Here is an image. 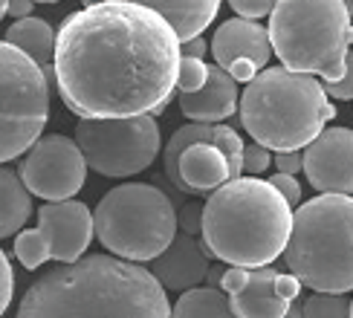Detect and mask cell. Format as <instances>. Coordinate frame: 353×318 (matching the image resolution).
I'll use <instances>...</instances> for the list:
<instances>
[{
	"label": "cell",
	"mask_w": 353,
	"mask_h": 318,
	"mask_svg": "<svg viewBox=\"0 0 353 318\" xmlns=\"http://www.w3.org/2000/svg\"><path fill=\"white\" fill-rule=\"evenodd\" d=\"M180 72V38L157 12L105 0L64 18L55 32L52 81L79 119L157 116Z\"/></svg>",
	"instance_id": "cell-1"
},
{
	"label": "cell",
	"mask_w": 353,
	"mask_h": 318,
	"mask_svg": "<svg viewBox=\"0 0 353 318\" xmlns=\"http://www.w3.org/2000/svg\"><path fill=\"white\" fill-rule=\"evenodd\" d=\"M14 318H171V304L151 269L113 255H87L43 272Z\"/></svg>",
	"instance_id": "cell-2"
},
{
	"label": "cell",
	"mask_w": 353,
	"mask_h": 318,
	"mask_svg": "<svg viewBox=\"0 0 353 318\" xmlns=\"http://www.w3.org/2000/svg\"><path fill=\"white\" fill-rule=\"evenodd\" d=\"M292 206L270 180L238 177L212 191L203 206L200 235L212 257L226 266H270L284 255Z\"/></svg>",
	"instance_id": "cell-3"
},
{
	"label": "cell",
	"mask_w": 353,
	"mask_h": 318,
	"mask_svg": "<svg viewBox=\"0 0 353 318\" xmlns=\"http://www.w3.org/2000/svg\"><path fill=\"white\" fill-rule=\"evenodd\" d=\"M241 122L267 151H301L336 116L321 81L287 67H267L246 84Z\"/></svg>",
	"instance_id": "cell-4"
},
{
	"label": "cell",
	"mask_w": 353,
	"mask_h": 318,
	"mask_svg": "<svg viewBox=\"0 0 353 318\" xmlns=\"http://www.w3.org/2000/svg\"><path fill=\"white\" fill-rule=\"evenodd\" d=\"M284 264L313 293H353V197L319 194L292 214Z\"/></svg>",
	"instance_id": "cell-5"
},
{
	"label": "cell",
	"mask_w": 353,
	"mask_h": 318,
	"mask_svg": "<svg viewBox=\"0 0 353 318\" xmlns=\"http://www.w3.org/2000/svg\"><path fill=\"white\" fill-rule=\"evenodd\" d=\"M270 43L281 64L301 76L339 81L353 23L345 0H278L270 12Z\"/></svg>",
	"instance_id": "cell-6"
},
{
	"label": "cell",
	"mask_w": 353,
	"mask_h": 318,
	"mask_svg": "<svg viewBox=\"0 0 353 318\" xmlns=\"http://www.w3.org/2000/svg\"><path fill=\"white\" fill-rule=\"evenodd\" d=\"M99 243L130 264H151L176 235V211L171 197L148 182L116 185L93 211Z\"/></svg>",
	"instance_id": "cell-7"
},
{
	"label": "cell",
	"mask_w": 353,
	"mask_h": 318,
	"mask_svg": "<svg viewBox=\"0 0 353 318\" xmlns=\"http://www.w3.org/2000/svg\"><path fill=\"white\" fill-rule=\"evenodd\" d=\"M50 119V81L12 43L0 41V165L26 153Z\"/></svg>",
	"instance_id": "cell-8"
},
{
	"label": "cell",
	"mask_w": 353,
	"mask_h": 318,
	"mask_svg": "<svg viewBox=\"0 0 353 318\" xmlns=\"http://www.w3.org/2000/svg\"><path fill=\"white\" fill-rule=\"evenodd\" d=\"M76 145L87 168L101 177H134L151 168L159 153V125L148 113L128 119H79Z\"/></svg>",
	"instance_id": "cell-9"
},
{
	"label": "cell",
	"mask_w": 353,
	"mask_h": 318,
	"mask_svg": "<svg viewBox=\"0 0 353 318\" xmlns=\"http://www.w3.org/2000/svg\"><path fill=\"white\" fill-rule=\"evenodd\" d=\"M18 173L29 194H35L47 202H61V200H72L84 188L87 162L76 139L50 134V136H41L26 151Z\"/></svg>",
	"instance_id": "cell-10"
},
{
	"label": "cell",
	"mask_w": 353,
	"mask_h": 318,
	"mask_svg": "<svg viewBox=\"0 0 353 318\" xmlns=\"http://www.w3.org/2000/svg\"><path fill=\"white\" fill-rule=\"evenodd\" d=\"M47 260L76 264L93 240V214L79 200L43 202L38 209V226L32 229Z\"/></svg>",
	"instance_id": "cell-11"
},
{
	"label": "cell",
	"mask_w": 353,
	"mask_h": 318,
	"mask_svg": "<svg viewBox=\"0 0 353 318\" xmlns=\"http://www.w3.org/2000/svg\"><path fill=\"white\" fill-rule=\"evenodd\" d=\"M304 173L319 194L353 197V130L325 127L304 148Z\"/></svg>",
	"instance_id": "cell-12"
},
{
	"label": "cell",
	"mask_w": 353,
	"mask_h": 318,
	"mask_svg": "<svg viewBox=\"0 0 353 318\" xmlns=\"http://www.w3.org/2000/svg\"><path fill=\"white\" fill-rule=\"evenodd\" d=\"M272 266H223L220 289L229 295L234 318H284L290 301L275 286Z\"/></svg>",
	"instance_id": "cell-13"
},
{
	"label": "cell",
	"mask_w": 353,
	"mask_h": 318,
	"mask_svg": "<svg viewBox=\"0 0 353 318\" xmlns=\"http://www.w3.org/2000/svg\"><path fill=\"white\" fill-rule=\"evenodd\" d=\"M209 249L194 237V235H174L168 249L151 260V275L159 281L163 289L171 293H185V289L200 286L209 275Z\"/></svg>",
	"instance_id": "cell-14"
},
{
	"label": "cell",
	"mask_w": 353,
	"mask_h": 318,
	"mask_svg": "<svg viewBox=\"0 0 353 318\" xmlns=\"http://www.w3.org/2000/svg\"><path fill=\"white\" fill-rule=\"evenodd\" d=\"M212 55L220 70H226L238 58H249L258 67H263L272 55V43L267 26L258 21H243V18H229L226 23L217 26L212 38Z\"/></svg>",
	"instance_id": "cell-15"
},
{
	"label": "cell",
	"mask_w": 353,
	"mask_h": 318,
	"mask_svg": "<svg viewBox=\"0 0 353 318\" xmlns=\"http://www.w3.org/2000/svg\"><path fill=\"white\" fill-rule=\"evenodd\" d=\"M180 110L191 122L217 125L238 110V84L226 70L209 64V78L197 93H180Z\"/></svg>",
	"instance_id": "cell-16"
},
{
	"label": "cell",
	"mask_w": 353,
	"mask_h": 318,
	"mask_svg": "<svg viewBox=\"0 0 353 318\" xmlns=\"http://www.w3.org/2000/svg\"><path fill=\"white\" fill-rule=\"evenodd\" d=\"M176 173L183 182V194H205L217 191L232 180L229 159L212 142H191L176 156Z\"/></svg>",
	"instance_id": "cell-17"
},
{
	"label": "cell",
	"mask_w": 353,
	"mask_h": 318,
	"mask_svg": "<svg viewBox=\"0 0 353 318\" xmlns=\"http://www.w3.org/2000/svg\"><path fill=\"white\" fill-rule=\"evenodd\" d=\"M125 3H137L157 12L183 43L205 32V26L217 18V9L223 0H125Z\"/></svg>",
	"instance_id": "cell-18"
},
{
	"label": "cell",
	"mask_w": 353,
	"mask_h": 318,
	"mask_svg": "<svg viewBox=\"0 0 353 318\" xmlns=\"http://www.w3.org/2000/svg\"><path fill=\"white\" fill-rule=\"evenodd\" d=\"M29 214H32V194L26 191L21 173L0 165V240L18 235Z\"/></svg>",
	"instance_id": "cell-19"
},
{
	"label": "cell",
	"mask_w": 353,
	"mask_h": 318,
	"mask_svg": "<svg viewBox=\"0 0 353 318\" xmlns=\"http://www.w3.org/2000/svg\"><path fill=\"white\" fill-rule=\"evenodd\" d=\"M6 43H12L14 50H21L23 55H29L32 61L43 70L50 67L52 52H55V32L47 21L41 18H21L6 29Z\"/></svg>",
	"instance_id": "cell-20"
},
{
	"label": "cell",
	"mask_w": 353,
	"mask_h": 318,
	"mask_svg": "<svg viewBox=\"0 0 353 318\" xmlns=\"http://www.w3.org/2000/svg\"><path fill=\"white\" fill-rule=\"evenodd\" d=\"M171 318H234L229 298L214 286H194L176 298Z\"/></svg>",
	"instance_id": "cell-21"
},
{
	"label": "cell",
	"mask_w": 353,
	"mask_h": 318,
	"mask_svg": "<svg viewBox=\"0 0 353 318\" xmlns=\"http://www.w3.org/2000/svg\"><path fill=\"white\" fill-rule=\"evenodd\" d=\"M301 318H350L347 293H316L301 304Z\"/></svg>",
	"instance_id": "cell-22"
},
{
	"label": "cell",
	"mask_w": 353,
	"mask_h": 318,
	"mask_svg": "<svg viewBox=\"0 0 353 318\" xmlns=\"http://www.w3.org/2000/svg\"><path fill=\"white\" fill-rule=\"evenodd\" d=\"M209 78V64L203 58H188L180 55V72H176V87L183 93H197Z\"/></svg>",
	"instance_id": "cell-23"
},
{
	"label": "cell",
	"mask_w": 353,
	"mask_h": 318,
	"mask_svg": "<svg viewBox=\"0 0 353 318\" xmlns=\"http://www.w3.org/2000/svg\"><path fill=\"white\" fill-rule=\"evenodd\" d=\"M327 98H339V101H350L353 98V52H347L345 58V72L339 81H321Z\"/></svg>",
	"instance_id": "cell-24"
},
{
	"label": "cell",
	"mask_w": 353,
	"mask_h": 318,
	"mask_svg": "<svg viewBox=\"0 0 353 318\" xmlns=\"http://www.w3.org/2000/svg\"><path fill=\"white\" fill-rule=\"evenodd\" d=\"M272 162V156L270 151L263 148V145L252 142V145H243V171L249 173V177H258V173H263L270 168Z\"/></svg>",
	"instance_id": "cell-25"
},
{
	"label": "cell",
	"mask_w": 353,
	"mask_h": 318,
	"mask_svg": "<svg viewBox=\"0 0 353 318\" xmlns=\"http://www.w3.org/2000/svg\"><path fill=\"white\" fill-rule=\"evenodd\" d=\"M278 0H229V6L241 14L243 21H258V18H270V12L275 9Z\"/></svg>",
	"instance_id": "cell-26"
},
{
	"label": "cell",
	"mask_w": 353,
	"mask_h": 318,
	"mask_svg": "<svg viewBox=\"0 0 353 318\" xmlns=\"http://www.w3.org/2000/svg\"><path fill=\"white\" fill-rule=\"evenodd\" d=\"M12 295H14V272H12V264H9L6 252L0 249V315L9 310Z\"/></svg>",
	"instance_id": "cell-27"
},
{
	"label": "cell",
	"mask_w": 353,
	"mask_h": 318,
	"mask_svg": "<svg viewBox=\"0 0 353 318\" xmlns=\"http://www.w3.org/2000/svg\"><path fill=\"white\" fill-rule=\"evenodd\" d=\"M270 182H272L275 191L290 202V206H299V202H301V185H299V180L292 177V173H278L275 171V177Z\"/></svg>",
	"instance_id": "cell-28"
},
{
	"label": "cell",
	"mask_w": 353,
	"mask_h": 318,
	"mask_svg": "<svg viewBox=\"0 0 353 318\" xmlns=\"http://www.w3.org/2000/svg\"><path fill=\"white\" fill-rule=\"evenodd\" d=\"M226 72L232 76L234 84H249V81H252L258 72H261V67H258L255 61H249V58H238V61H232V64L226 67Z\"/></svg>",
	"instance_id": "cell-29"
},
{
	"label": "cell",
	"mask_w": 353,
	"mask_h": 318,
	"mask_svg": "<svg viewBox=\"0 0 353 318\" xmlns=\"http://www.w3.org/2000/svg\"><path fill=\"white\" fill-rule=\"evenodd\" d=\"M275 168H278V173H296L304 168V156H301V151H278L275 153Z\"/></svg>",
	"instance_id": "cell-30"
},
{
	"label": "cell",
	"mask_w": 353,
	"mask_h": 318,
	"mask_svg": "<svg viewBox=\"0 0 353 318\" xmlns=\"http://www.w3.org/2000/svg\"><path fill=\"white\" fill-rule=\"evenodd\" d=\"M275 286H278V293H281L290 304L301 295V281L296 278V275H290V272H281V275H278V278H275Z\"/></svg>",
	"instance_id": "cell-31"
},
{
	"label": "cell",
	"mask_w": 353,
	"mask_h": 318,
	"mask_svg": "<svg viewBox=\"0 0 353 318\" xmlns=\"http://www.w3.org/2000/svg\"><path fill=\"white\" fill-rule=\"evenodd\" d=\"M32 0H9L6 3V14L14 21H21V18H32Z\"/></svg>",
	"instance_id": "cell-32"
},
{
	"label": "cell",
	"mask_w": 353,
	"mask_h": 318,
	"mask_svg": "<svg viewBox=\"0 0 353 318\" xmlns=\"http://www.w3.org/2000/svg\"><path fill=\"white\" fill-rule=\"evenodd\" d=\"M200 217H203V209H197V206H188L183 211V231L185 235H197L200 231Z\"/></svg>",
	"instance_id": "cell-33"
},
{
	"label": "cell",
	"mask_w": 353,
	"mask_h": 318,
	"mask_svg": "<svg viewBox=\"0 0 353 318\" xmlns=\"http://www.w3.org/2000/svg\"><path fill=\"white\" fill-rule=\"evenodd\" d=\"M180 55H188V58H203L205 55V38H191V41H183L180 43Z\"/></svg>",
	"instance_id": "cell-34"
},
{
	"label": "cell",
	"mask_w": 353,
	"mask_h": 318,
	"mask_svg": "<svg viewBox=\"0 0 353 318\" xmlns=\"http://www.w3.org/2000/svg\"><path fill=\"white\" fill-rule=\"evenodd\" d=\"M284 318H301V307H299L296 301L290 304V310H287V315H284Z\"/></svg>",
	"instance_id": "cell-35"
},
{
	"label": "cell",
	"mask_w": 353,
	"mask_h": 318,
	"mask_svg": "<svg viewBox=\"0 0 353 318\" xmlns=\"http://www.w3.org/2000/svg\"><path fill=\"white\" fill-rule=\"evenodd\" d=\"M84 9H90V6H99V3H105V0H81Z\"/></svg>",
	"instance_id": "cell-36"
},
{
	"label": "cell",
	"mask_w": 353,
	"mask_h": 318,
	"mask_svg": "<svg viewBox=\"0 0 353 318\" xmlns=\"http://www.w3.org/2000/svg\"><path fill=\"white\" fill-rule=\"evenodd\" d=\"M345 9H347V14H350V21H353V0H345Z\"/></svg>",
	"instance_id": "cell-37"
},
{
	"label": "cell",
	"mask_w": 353,
	"mask_h": 318,
	"mask_svg": "<svg viewBox=\"0 0 353 318\" xmlns=\"http://www.w3.org/2000/svg\"><path fill=\"white\" fill-rule=\"evenodd\" d=\"M6 3L9 0H0V21H3V14H6Z\"/></svg>",
	"instance_id": "cell-38"
},
{
	"label": "cell",
	"mask_w": 353,
	"mask_h": 318,
	"mask_svg": "<svg viewBox=\"0 0 353 318\" xmlns=\"http://www.w3.org/2000/svg\"><path fill=\"white\" fill-rule=\"evenodd\" d=\"M32 3H58V0H32Z\"/></svg>",
	"instance_id": "cell-39"
},
{
	"label": "cell",
	"mask_w": 353,
	"mask_h": 318,
	"mask_svg": "<svg viewBox=\"0 0 353 318\" xmlns=\"http://www.w3.org/2000/svg\"><path fill=\"white\" fill-rule=\"evenodd\" d=\"M350 318H353V298H350Z\"/></svg>",
	"instance_id": "cell-40"
}]
</instances>
